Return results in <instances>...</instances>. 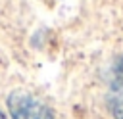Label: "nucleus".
I'll list each match as a JSON object with an SVG mask.
<instances>
[{
	"mask_svg": "<svg viewBox=\"0 0 123 119\" xmlns=\"http://www.w3.org/2000/svg\"><path fill=\"white\" fill-rule=\"evenodd\" d=\"M8 111L12 119H54L52 109L33 96L31 92L17 88L8 96Z\"/></svg>",
	"mask_w": 123,
	"mask_h": 119,
	"instance_id": "nucleus-1",
	"label": "nucleus"
},
{
	"mask_svg": "<svg viewBox=\"0 0 123 119\" xmlns=\"http://www.w3.org/2000/svg\"><path fill=\"white\" fill-rule=\"evenodd\" d=\"M106 104H108V109L113 119H123V75L117 77L110 84Z\"/></svg>",
	"mask_w": 123,
	"mask_h": 119,
	"instance_id": "nucleus-2",
	"label": "nucleus"
},
{
	"mask_svg": "<svg viewBox=\"0 0 123 119\" xmlns=\"http://www.w3.org/2000/svg\"><path fill=\"white\" fill-rule=\"evenodd\" d=\"M0 119H6V117H4V113H2V109H0Z\"/></svg>",
	"mask_w": 123,
	"mask_h": 119,
	"instance_id": "nucleus-3",
	"label": "nucleus"
}]
</instances>
